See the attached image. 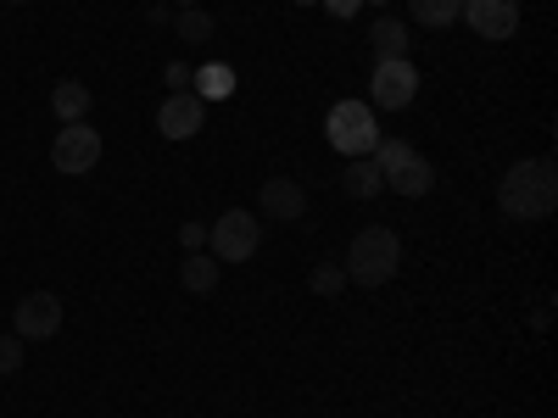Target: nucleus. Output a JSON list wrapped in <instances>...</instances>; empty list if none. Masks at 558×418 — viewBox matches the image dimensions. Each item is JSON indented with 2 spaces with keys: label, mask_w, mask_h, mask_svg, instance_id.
Segmentation results:
<instances>
[{
  "label": "nucleus",
  "mask_w": 558,
  "mask_h": 418,
  "mask_svg": "<svg viewBox=\"0 0 558 418\" xmlns=\"http://www.w3.org/2000/svg\"><path fill=\"white\" fill-rule=\"evenodd\" d=\"M497 207L508 218H525V223L553 218V207H558V168H553V157H525V162L508 168L502 184H497Z\"/></svg>",
  "instance_id": "nucleus-1"
},
{
  "label": "nucleus",
  "mask_w": 558,
  "mask_h": 418,
  "mask_svg": "<svg viewBox=\"0 0 558 418\" xmlns=\"http://www.w3.org/2000/svg\"><path fill=\"white\" fill-rule=\"evenodd\" d=\"M347 279L352 285H363V291H380V285H391L397 279V268H402V241L391 235L386 223H368V229H357L352 235V246H347Z\"/></svg>",
  "instance_id": "nucleus-2"
},
{
  "label": "nucleus",
  "mask_w": 558,
  "mask_h": 418,
  "mask_svg": "<svg viewBox=\"0 0 558 418\" xmlns=\"http://www.w3.org/2000/svg\"><path fill=\"white\" fill-rule=\"evenodd\" d=\"M324 134L341 157H368L380 146V123H375V107L368 101H336L330 118H324Z\"/></svg>",
  "instance_id": "nucleus-3"
},
{
  "label": "nucleus",
  "mask_w": 558,
  "mask_h": 418,
  "mask_svg": "<svg viewBox=\"0 0 558 418\" xmlns=\"http://www.w3.org/2000/svg\"><path fill=\"white\" fill-rule=\"evenodd\" d=\"M257 246H263V229H257V212H246V207L218 212L213 229H207V251L218 262H252Z\"/></svg>",
  "instance_id": "nucleus-4"
},
{
  "label": "nucleus",
  "mask_w": 558,
  "mask_h": 418,
  "mask_svg": "<svg viewBox=\"0 0 558 418\" xmlns=\"http://www.w3.org/2000/svg\"><path fill=\"white\" fill-rule=\"evenodd\" d=\"M57 330H62V302L51 291H28L17 302V312H12V335L23 346H39V341H51Z\"/></svg>",
  "instance_id": "nucleus-5"
},
{
  "label": "nucleus",
  "mask_w": 558,
  "mask_h": 418,
  "mask_svg": "<svg viewBox=\"0 0 558 418\" xmlns=\"http://www.w3.org/2000/svg\"><path fill=\"white\" fill-rule=\"evenodd\" d=\"M413 96H418V67H413L408 57L375 62V78H368V101H375L380 112H402Z\"/></svg>",
  "instance_id": "nucleus-6"
},
{
  "label": "nucleus",
  "mask_w": 558,
  "mask_h": 418,
  "mask_svg": "<svg viewBox=\"0 0 558 418\" xmlns=\"http://www.w3.org/2000/svg\"><path fill=\"white\" fill-rule=\"evenodd\" d=\"M101 162V134L89 123H62L57 146H51V168L57 173H89Z\"/></svg>",
  "instance_id": "nucleus-7"
},
{
  "label": "nucleus",
  "mask_w": 558,
  "mask_h": 418,
  "mask_svg": "<svg viewBox=\"0 0 558 418\" xmlns=\"http://www.w3.org/2000/svg\"><path fill=\"white\" fill-rule=\"evenodd\" d=\"M481 39H508L520 28V0H463V17Z\"/></svg>",
  "instance_id": "nucleus-8"
},
{
  "label": "nucleus",
  "mask_w": 558,
  "mask_h": 418,
  "mask_svg": "<svg viewBox=\"0 0 558 418\" xmlns=\"http://www.w3.org/2000/svg\"><path fill=\"white\" fill-rule=\"evenodd\" d=\"M202 123H207V101H196L191 89H173V96L162 101V112H157L162 139H196Z\"/></svg>",
  "instance_id": "nucleus-9"
},
{
  "label": "nucleus",
  "mask_w": 558,
  "mask_h": 418,
  "mask_svg": "<svg viewBox=\"0 0 558 418\" xmlns=\"http://www.w3.org/2000/svg\"><path fill=\"white\" fill-rule=\"evenodd\" d=\"M257 207H263L268 218H279V223H296V218L307 212V190H302V179H291V173H274V179H263Z\"/></svg>",
  "instance_id": "nucleus-10"
},
{
  "label": "nucleus",
  "mask_w": 558,
  "mask_h": 418,
  "mask_svg": "<svg viewBox=\"0 0 558 418\" xmlns=\"http://www.w3.org/2000/svg\"><path fill=\"white\" fill-rule=\"evenodd\" d=\"M386 184H391V190H397V196H408V201H418V196H430V190H436V168H430L425 157H418V151H413V157H408L402 168H391V173H386Z\"/></svg>",
  "instance_id": "nucleus-11"
},
{
  "label": "nucleus",
  "mask_w": 558,
  "mask_h": 418,
  "mask_svg": "<svg viewBox=\"0 0 558 418\" xmlns=\"http://www.w3.org/2000/svg\"><path fill=\"white\" fill-rule=\"evenodd\" d=\"M218 273H223V262H218L213 251H184V262H179V285L191 291V296H213V291H218Z\"/></svg>",
  "instance_id": "nucleus-12"
},
{
  "label": "nucleus",
  "mask_w": 558,
  "mask_h": 418,
  "mask_svg": "<svg viewBox=\"0 0 558 418\" xmlns=\"http://www.w3.org/2000/svg\"><path fill=\"white\" fill-rule=\"evenodd\" d=\"M408 23L402 17H375V28H368V51H375V62H397V57H408Z\"/></svg>",
  "instance_id": "nucleus-13"
},
{
  "label": "nucleus",
  "mask_w": 558,
  "mask_h": 418,
  "mask_svg": "<svg viewBox=\"0 0 558 418\" xmlns=\"http://www.w3.org/2000/svg\"><path fill=\"white\" fill-rule=\"evenodd\" d=\"M341 190H347L352 201H375V196L386 190V179H380V168L368 162V157H347V168H341Z\"/></svg>",
  "instance_id": "nucleus-14"
},
{
  "label": "nucleus",
  "mask_w": 558,
  "mask_h": 418,
  "mask_svg": "<svg viewBox=\"0 0 558 418\" xmlns=\"http://www.w3.org/2000/svg\"><path fill=\"white\" fill-rule=\"evenodd\" d=\"M191 96L196 101H223V96H235V67H223V62H207L191 73Z\"/></svg>",
  "instance_id": "nucleus-15"
},
{
  "label": "nucleus",
  "mask_w": 558,
  "mask_h": 418,
  "mask_svg": "<svg viewBox=\"0 0 558 418\" xmlns=\"http://www.w3.org/2000/svg\"><path fill=\"white\" fill-rule=\"evenodd\" d=\"M89 101H96V96H89V84H78V78H62V84L51 89V112H57L62 123H84V118H89Z\"/></svg>",
  "instance_id": "nucleus-16"
},
{
  "label": "nucleus",
  "mask_w": 558,
  "mask_h": 418,
  "mask_svg": "<svg viewBox=\"0 0 558 418\" xmlns=\"http://www.w3.org/2000/svg\"><path fill=\"white\" fill-rule=\"evenodd\" d=\"M408 12H413V23H425V28H452L463 17V0H408Z\"/></svg>",
  "instance_id": "nucleus-17"
},
{
  "label": "nucleus",
  "mask_w": 558,
  "mask_h": 418,
  "mask_svg": "<svg viewBox=\"0 0 558 418\" xmlns=\"http://www.w3.org/2000/svg\"><path fill=\"white\" fill-rule=\"evenodd\" d=\"M307 291H313L318 302H336V296H347V268H341V262H318V268L307 273Z\"/></svg>",
  "instance_id": "nucleus-18"
},
{
  "label": "nucleus",
  "mask_w": 558,
  "mask_h": 418,
  "mask_svg": "<svg viewBox=\"0 0 558 418\" xmlns=\"http://www.w3.org/2000/svg\"><path fill=\"white\" fill-rule=\"evenodd\" d=\"M173 34H179L184 45H202V39H213V12H202V7H184V12L173 17Z\"/></svg>",
  "instance_id": "nucleus-19"
},
{
  "label": "nucleus",
  "mask_w": 558,
  "mask_h": 418,
  "mask_svg": "<svg viewBox=\"0 0 558 418\" xmlns=\"http://www.w3.org/2000/svg\"><path fill=\"white\" fill-rule=\"evenodd\" d=\"M23 352H28V346H23L17 335H0V380H12L17 368H23Z\"/></svg>",
  "instance_id": "nucleus-20"
},
{
  "label": "nucleus",
  "mask_w": 558,
  "mask_h": 418,
  "mask_svg": "<svg viewBox=\"0 0 558 418\" xmlns=\"http://www.w3.org/2000/svg\"><path fill=\"white\" fill-rule=\"evenodd\" d=\"M179 246H184V251H207V223H196V218L179 223Z\"/></svg>",
  "instance_id": "nucleus-21"
},
{
  "label": "nucleus",
  "mask_w": 558,
  "mask_h": 418,
  "mask_svg": "<svg viewBox=\"0 0 558 418\" xmlns=\"http://www.w3.org/2000/svg\"><path fill=\"white\" fill-rule=\"evenodd\" d=\"M318 7L330 12V17H341V23H352V17L363 12V0H318Z\"/></svg>",
  "instance_id": "nucleus-22"
},
{
  "label": "nucleus",
  "mask_w": 558,
  "mask_h": 418,
  "mask_svg": "<svg viewBox=\"0 0 558 418\" xmlns=\"http://www.w3.org/2000/svg\"><path fill=\"white\" fill-rule=\"evenodd\" d=\"M162 84H168V96H173V89H191V67H184V62H168V67H162Z\"/></svg>",
  "instance_id": "nucleus-23"
},
{
  "label": "nucleus",
  "mask_w": 558,
  "mask_h": 418,
  "mask_svg": "<svg viewBox=\"0 0 558 418\" xmlns=\"http://www.w3.org/2000/svg\"><path fill=\"white\" fill-rule=\"evenodd\" d=\"M173 7H179V12H184V7H196V0H173Z\"/></svg>",
  "instance_id": "nucleus-24"
},
{
  "label": "nucleus",
  "mask_w": 558,
  "mask_h": 418,
  "mask_svg": "<svg viewBox=\"0 0 558 418\" xmlns=\"http://www.w3.org/2000/svg\"><path fill=\"white\" fill-rule=\"evenodd\" d=\"M296 7H318V0H296Z\"/></svg>",
  "instance_id": "nucleus-25"
},
{
  "label": "nucleus",
  "mask_w": 558,
  "mask_h": 418,
  "mask_svg": "<svg viewBox=\"0 0 558 418\" xmlns=\"http://www.w3.org/2000/svg\"><path fill=\"white\" fill-rule=\"evenodd\" d=\"M363 7H368V0H363ZM375 7H386V0H375Z\"/></svg>",
  "instance_id": "nucleus-26"
}]
</instances>
